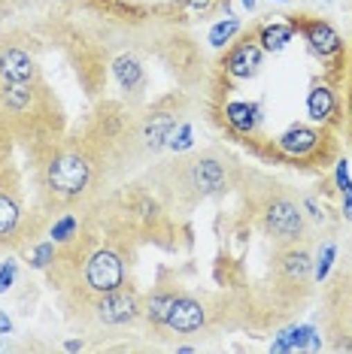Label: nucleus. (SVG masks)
<instances>
[{
    "label": "nucleus",
    "mask_w": 352,
    "mask_h": 354,
    "mask_svg": "<svg viewBox=\"0 0 352 354\" xmlns=\"http://www.w3.org/2000/svg\"><path fill=\"white\" fill-rule=\"evenodd\" d=\"M91 182V164L79 149L55 151L46 164V188L55 200H76Z\"/></svg>",
    "instance_id": "nucleus-1"
},
{
    "label": "nucleus",
    "mask_w": 352,
    "mask_h": 354,
    "mask_svg": "<svg viewBox=\"0 0 352 354\" xmlns=\"http://www.w3.org/2000/svg\"><path fill=\"white\" fill-rule=\"evenodd\" d=\"M261 227L274 243L279 245H294L303 233V215L301 206L292 197H270L261 206Z\"/></svg>",
    "instance_id": "nucleus-2"
},
{
    "label": "nucleus",
    "mask_w": 352,
    "mask_h": 354,
    "mask_svg": "<svg viewBox=\"0 0 352 354\" xmlns=\"http://www.w3.org/2000/svg\"><path fill=\"white\" fill-rule=\"evenodd\" d=\"M85 288L91 294H109V291H118L125 285V261L122 254L113 252V248H94L91 254L85 257Z\"/></svg>",
    "instance_id": "nucleus-3"
},
{
    "label": "nucleus",
    "mask_w": 352,
    "mask_h": 354,
    "mask_svg": "<svg viewBox=\"0 0 352 354\" xmlns=\"http://www.w3.org/2000/svg\"><path fill=\"white\" fill-rule=\"evenodd\" d=\"M143 312L140 306V297L134 291H125V285L118 291H109L103 294L98 303H94V315H98L100 324H109V327H122V324H131L137 321Z\"/></svg>",
    "instance_id": "nucleus-4"
},
{
    "label": "nucleus",
    "mask_w": 352,
    "mask_h": 354,
    "mask_svg": "<svg viewBox=\"0 0 352 354\" xmlns=\"http://www.w3.org/2000/svg\"><path fill=\"white\" fill-rule=\"evenodd\" d=\"M186 182H188V188H195V194L210 197V194H219V191H225L228 173H225V167H222V160L204 155V158L188 160Z\"/></svg>",
    "instance_id": "nucleus-5"
},
{
    "label": "nucleus",
    "mask_w": 352,
    "mask_h": 354,
    "mask_svg": "<svg viewBox=\"0 0 352 354\" xmlns=\"http://www.w3.org/2000/svg\"><path fill=\"white\" fill-rule=\"evenodd\" d=\"M206 324V309L195 297H173V306L167 312L164 327L173 333H197Z\"/></svg>",
    "instance_id": "nucleus-6"
},
{
    "label": "nucleus",
    "mask_w": 352,
    "mask_h": 354,
    "mask_svg": "<svg viewBox=\"0 0 352 354\" xmlns=\"http://www.w3.org/2000/svg\"><path fill=\"white\" fill-rule=\"evenodd\" d=\"M0 82H37L34 55L19 46H0Z\"/></svg>",
    "instance_id": "nucleus-7"
},
{
    "label": "nucleus",
    "mask_w": 352,
    "mask_h": 354,
    "mask_svg": "<svg viewBox=\"0 0 352 354\" xmlns=\"http://www.w3.org/2000/svg\"><path fill=\"white\" fill-rule=\"evenodd\" d=\"M261 58H264V52L258 43H252V39L234 43L225 55V73L231 79H252L261 67Z\"/></svg>",
    "instance_id": "nucleus-8"
},
{
    "label": "nucleus",
    "mask_w": 352,
    "mask_h": 354,
    "mask_svg": "<svg viewBox=\"0 0 352 354\" xmlns=\"http://www.w3.org/2000/svg\"><path fill=\"white\" fill-rule=\"evenodd\" d=\"M21 224V197L12 179H6V173L0 176V243H6L15 236Z\"/></svg>",
    "instance_id": "nucleus-9"
},
{
    "label": "nucleus",
    "mask_w": 352,
    "mask_h": 354,
    "mask_svg": "<svg viewBox=\"0 0 352 354\" xmlns=\"http://www.w3.org/2000/svg\"><path fill=\"white\" fill-rule=\"evenodd\" d=\"M301 30H303V37H307L310 49H313L319 58H334V55H340L343 39H340L337 30L328 25V21H322V19H307L301 25Z\"/></svg>",
    "instance_id": "nucleus-10"
},
{
    "label": "nucleus",
    "mask_w": 352,
    "mask_h": 354,
    "mask_svg": "<svg viewBox=\"0 0 352 354\" xmlns=\"http://www.w3.org/2000/svg\"><path fill=\"white\" fill-rule=\"evenodd\" d=\"M319 140H322V136H319V131H313V127L292 124L289 131H283L276 136V146L289 158H310L319 149Z\"/></svg>",
    "instance_id": "nucleus-11"
},
{
    "label": "nucleus",
    "mask_w": 352,
    "mask_h": 354,
    "mask_svg": "<svg viewBox=\"0 0 352 354\" xmlns=\"http://www.w3.org/2000/svg\"><path fill=\"white\" fill-rule=\"evenodd\" d=\"M279 272H283L289 281H303L313 272V257H310L307 248L289 245L283 254H279Z\"/></svg>",
    "instance_id": "nucleus-12"
},
{
    "label": "nucleus",
    "mask_w": 352,
    "mask_h": 354,
    "mask_svg": "<svg viewBox=\"0 0 352 354\" xmlns=\"http://www.w3.org/2000/svg\"><path fill=\"white\" fill-rule=\"evenodd\" d=\"M173 127H176V118L170 115V112H158V115H152L146 122V127H143V146H146L149 151L167 149V136H170Z\"/></svg>",
    "instance_id": "nucleus-13"
},
{
    "label": "nucleus",
    "mask_w": 352,
    "mask_h": 354,
    "mask_svg": "<svg viewBox=\"0 0 352 354\" xmlns=\"http://www.w3.org/2000/svg\"><path fill=\"white\" fill-rule=\"evenodd\" d=\"M334 109H337V100H334V91L328 85H313L307 94V112L310 118L319 124L331 122L334 118Z\"/></svg>",
    "instance_id": "nucleus-14"
},
{
    "label": "nucleus",
    "mask_w": 352,
    "mask_h": 354,
    "mask_svg": "<svg viewBox=\"0 0 352 354\" xmlns=\"http://www.w3.org/2000/svg\"><path fill=\"white\" fill-rule=\"evenodd\" d=\"M258 106L255 103H243V100H234V103H225V122L234 127L237 133H252L258 127Z\"/></svg>",
    "instance_id": "nucleus-15"
},
{
    "label": "nucleus",
    "mask_w": 352,
    "mask_h": 354,
    "mask_svg": "<svg viewBox=\"0 0 352 354\" xmlns=\"http://www.w3.org/2000/svg\"><path fill=\"white\" fill-rule=\"evenodd\" d=\"M292 37H294V25H285V21H270V25H264L258 30V46H261V52L276 55V52H283L285 46L292 43Z\"/></svg>",
    "instance_id": "nucleus-16"
},
{
    "label": "nucleus",
    "mask_w": 352,
    "mask_h": 354,
    "mask_svg": "<svg viewBox=\"0 0 352 354\" xmlns=\"http://www.w3.org/2000/svg\"><path fill=\"white\" fill-rule=\"evenodd\" d=\"M113 73H116L118 85H122L125 91H134V88L143 82V67H140V61L134 58V55H122V58H116Z\"/></svg>",
    "instance_id": "nucleus-17"
},
{
    "label": "nucleus",
    "mask_w": 352,
    "mask_h": 354,
    "mask_svg": "<svg viewBox=\"0 0 352 354\" xmlns=\"http://www.w3.org/2000/svg\"><path fill=\"white\" fill-rule=\"evenodd\" d=\"M173 297L170 291H155L146 300V306H143V315H146L152 324H161L164 327V321H167V312H170V306H173Z\"/></svg>",
    "instance_id": "nucleus-18"
},
{
    "label": "nucleus",
    "mask_w": 352,
    "mask_h": 354,
    "mask_svg": "<svg viewBox=\"0 0 352 354\" xmlns=\"http://www.w3.org/2000/svg\"><path fill=\"white\" fill-rule=\"evenodd\" d=\"M79 233V221H76V215L73 212H64L61 218H55L52 221V227H49V239H55V243H70Z\"/></svg>",
    "instance_id": "nucleus-19"
},
{
    "label": "nucleus",
    "mask_w": 352,
    "mask_h": 354,
    "mask_svg": "<svg viewBox=\"0 0 352 354\" xmlns=\"http://www.w3.org/2000/svg\"><path fill=\"white\" fill-rule=\"evenodd\" d=\"M240 30V19H225L219 21V25L210 28V46L213 49H222L225 43H231V37H234Z\"/></svg>",
    "instance_id": "nucleus-20"
},
{
    "label": "nucleus",
    "mask_w": 352,
    "mask_h": 354,
    "mask_svg": "<svg viewBox=\"0 0 352 354\" xmlns=\"http://www.w3.org/2000/svg\"><path fill=\"white\" fill-rule=\"evenodd\" d=\"M191 136H195V131H191V124L188 122H182V124H176L173 131H170V136H167V149H173V151H186V149H191Z\"/></svg>",
    "instance_id": "nucleus-21"
},
{
    "label": "nucleus",
    "mask_w": 352,
    "mask_h": 354,
    "mask_svg": "<svg viewBox=\"0 0 352 354\" xmlns=\"http://www.w3.org/2000/svg\"><path fill=\"white\" fill-rule=\"evenodd\" d=\"M55 239H46V243H39L34 252H30V267L34 270H46V267H52V261H55Z\"/></svg>",
    "instance_id": "nucleus-22"
},
{
    "label": "nucleus",
    "mask_w": 352,
    "mask_h": 354,
    "mask_svg": "<svg viewBox=\"0 0 352 354\" xmlns=\"http://www.w3.org/2000/svg\"><path fill=\"white\" fill-rule=\"evenodd\" d=\"M334 257H337V245H334V243L322 245V252H319V257H316V270H313V276H316L319 281H322V279L328 276V270H331Z\"/></svg>",
    "instance_id": "nucleus-23"
},
{
    "label": "nucleus",
    "mask_w": 352,
    "mask_h": 354,
    "mask_svg": "<svg viewBox=\"0 0 352 354\" xmlns=\"http://www.w3.org/2000/svg\"><path fill=\"white\" fill-rule=\"evenodd\" d=\"M12 281H15V261H10V263H3V267H0V294L10 291Z\"/></svg>",
    "instance_id": "nucleus-24"
},
{
    "label": "nucleus",
    "mask_w": 352,
    "mask_h": 354,
    "mask_svg": "<svg viewBox=\"0 0 352 354\" xmlns=\"http://www.w3.org/2000/svg\"><path fill=\"white\" fill-rule=\"evenodd\" d=\"M334 179H337V188H340V191L352 188V179H349V167H346V160H337V173H334Z\"/></svg>",
    "instance_id": "nucleus-25"
},
{
    "label": "nucleus",
    "mask_w": 352,
    "mask_h": 354,
    "mask_svg": "<svg viewBox=\"0 0 352 354\" xmlns=\"http://www.w3.org/2000/svg\"><path fill=\"white\" fill-rule=\"evenodd\" d=\"M213 3H215V0H186V6L191 12H206Z\"/></svg>",
    "instance_id": "nucleus-26"
},
{
    "label": "nucleus",
    "mask_w": 352,
    "mask_h": 354,
    "mask_svg": "<svg viewBox=\"0 0 352 354\" xmlns=\"http://www.w3.org/2000/svg\"><path fill=\"white\" fill-rule=\"evenodd\" d=\"M340 194H343V215H346V218H352V188L340 191Z\"/></svg>",
    "instance_id": "nucleus-27"
},
{
    "label": "nucleus",
    "mask_w": 352,
    "mask_h": 354,
    "mask_svg": "<svg viewBox=\"0 0 352 354\" xmlns=\"http://www.w3.org/2000/svg\"><path fill=\"white\" fill-rule=\"evenodd\" d=\"M3 333H12V321H10L6 312H0V336H3Z\"/></svg>",
    "instance_id": "nucleus-28"
},
{
    "label": "nucleus",
    "mask_w": 352,
    "mask_h": 354,
    "mask_svg": "<svg viewBox=\"0 0 352 354\" xmlns=\"http://www.w3.org/2000/svg\"><path fill=\"white\" fill-rule=\"evenodd\" d=\"M303 206L310 209V215H313L316 221H322V218H325V215H322V212H319V209H316V203H313V200H303Z\"/></svg>",
    "instance_id": "nucleus-29"
},
{
    "label": "nucleus",
    "mask_w": 352,
    "mask_h": 354,
    "mask_svg": "<svg viewBox=\"0 0 352 354\" xmlns=\"http://www.w3.org/2000/svg\"><path fill=\"white\" fill-rule=\"evenodd\" d=\"M64 348H67V351H82V342H79V339H70L67 345H64Z\"/></svg>",
    "instance_id": "nucleus-30"
},
{
    "label": "nucleus",
    "mask_w": 352,
    "mask_h": 354,
    "mask_svg": "<svg viewBox=\"0 0 352 354\" xmlns=\"http://www.w3.org/2000/svg\"><path fill=\"white\" fill-rule=\"evenodd\" d=\"M240 3H243L246 10H255V0H240Z\"/></svg>",
    "instance_id": "nucleus-31"
},
{
    "label": "nucleus",
    "mask_w": 352,
    "mask_h": 354,
    "mask_svg": "<svg viewBox=\"0 0 352 354\" xmlns=\"http://www.w3.org/2000/svg\"><path fill=\"white\" fill-rule=\"evenodd\" d=\"M270 3H274V0H270ZM276 3H285V0H276Z\"/></svg>",
    "instance_id": "nucleus-32"
}]
</instances>
